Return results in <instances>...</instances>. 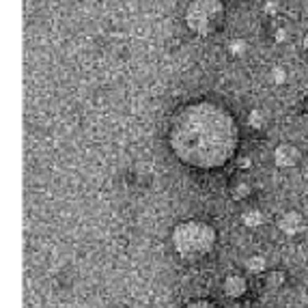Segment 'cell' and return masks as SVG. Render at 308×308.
<instances>
[{"label":"cell","mask_w":308,"mask_h":308,"mask_svg":"<svg viewBox=\"0 0 308 308\" xmlns=\"http://www.w3.org/2000/svg\"><path fill=\"white\" fill-rule=\"evenodd\" d=\"M304 9L308 11V0H304Z\"/></svg>","instance_id":"cell-19"},{"label":"cell","mask_w":308,"mask_h":308,"mask_svg":"<svg viewBox=\"0 0 308 308\" xmlns=\"http://www.w3.org/2000/svg\"><path fill=\"white\" fill-rule=\"evenodd\" d=\"M248 125L252 129H261L265 125V114L261 112V110H252V112L248 114Z\"/></svg>","instance_id":"cell-10"},{"label":"cell","mask_w":308,"mask_h":308,"mask_svg":"<svg viewBox=\"0 0 308 308\" xmlns=\"http://www.w3.org/2000/svg\"><path fill=\"white\" fill-rule=\"evenodd\" d=\"M246 270L252 272V274H261L267 270V261L263 257H259V254H254V257L246 259Z\"/></svg>","instance_id":"cell-7"},{"label":"cell","mask_w":308,"mask_h":308,"mask_svg":"<svg viewBox=\"0 0 308 308\" xmlns=\"http://www.w3.org/2000/svg\"><path fill=\"white\" fill-rule=\"evenodd\" d=\"M276 39H278V41H283V39H285V30H278V35H276Z\"/></svg>","instance_id":"cell-17"},{"label":"cell","mask_w":308,"mask_h":308,"mask_svg":"<svg viewBox=\"0 0 308 308\" xmlns=\"http://www.w3.org/2000/svg\"><path fill=\"white\" fill-rule=\"evenodd\" d=\"M222 17H224V4L220 0H192L186 9L188 28L201 37L211 35Z\"/></svg>","instance_id":"cell-3"},{"label":"cell","mask_w":308,"mask_h":308,"mask_svg":"<svg viewBox=\"0 0 308 308\" xmlns=\"http://www.w3.org/2000/svg\"><path fill=\"white\" fill-rule=\"evenodd\" d=\"M272 82L276 84V87H280V84L287 82V71L283 67H274L272 69Z\"/></svg>","instance_id":"cell-12"},{"label":"cell","mask_w":308,"mask_h":308,"mask_svg":"<svg viewBox=\"0 0 308 308\" xmlns=\"http://www.w3.org/2000/svg\"><path fill=\"white\" fill-rule=\"evenodd\" d=\"M237 123L211 102L190 103L175 116L168 138L175 155L194 168H218L237 149Z\"/></svg>","instance_id":"cell-1"},{"label":"cell","mask_w":308,"mask_h":308,"mask_svg":"<svg viewBox=\"0 0 308 308\" xmlns=\"http://www.w3.org/2000/svg\"><path fill=\"white\" fill-rule=\"evenodd\" d=\"M244 224L248 226V228H257V226H261L263 224V213L259 211V209H250V211H246L244 213Z\"/></svg>","instance_id":"cell-8"},{"label":"cell","mask_w":308,"mask_h":308,"mask_svg":"<svg viewBox=\"0 0 308 308\" xmlns=\"http://www.w3.org/2000/svg\"><path fill=\"white\" fill-rule=\"evenodd\" d=\"M186 308H218V306H213L211 302H205V300H201V302H192V304L186 306Z\"/></svg>","instance_id":"cell-14"},{"label":"cell","mask_w":308,"mask_h":308,"mask_svg":"<svg viewBox=\"0 0 308 308\" xmlns=\"http://www.w3.org/2000/svg\"><path fill=\"white\" fill-rule=\"evenodd\" d=\"M250 192H252V188L248 186V183H237V186L233 188V192H231V196L235 201H244V199H248V196H250Z\"/></svg>","instance_id":"cell-9"},{"label":"cell","mask_w":308,"mask_h":308,"mask_svg":"<svg viewBox=\"0 0 308 308\" xmlns=\"http://www.w3.org/2000/svg\"><path fill=\"white\" fill-rule=\"evenodd\" d=\"M302 45H304V50H306V52H308V35H306V37H304V39H302Z\"/></svg>","instance_id":"cell-18"},{"label":"cell","mask_w":308,"mask_h":308,"mask_svg":"<svg viewBox=\"0 0 308 308\" xmlns=\"http://www.w3.org/2000/svg\"><path fill=\"white\" fill-rule=\"evenodd\" d=\"M173 246L186 259L205 257L215 246V231L207 222H199V220L183 222L173 233Z\"/></svg>","instance_id":"cell-2"},{"label":"cell","mask_w":308,"mask_h":308,"mask_svg":"<svg viewBox=\"0 0 308 308\" xmlns=\"http://www.w3.org/2000/svg\"><path fill=\"white\" fill-rule=\"evenodd\" d=\"M246 280L244 276H237V274H231V276H226L224 280V293L228 298H241L246 293Z\"/></svg>","instance_id":"cell-6"},{"label":"cell","mask_w":308,"mask_h":308,"mask_svg":"<svg viewBox=\"0 0 308 308\" xmlns=\"http://www.w3.org/2000/svg\"><path fill=\"white\" fill-rule=\"evenodd\" d=\"M298 162H300L298 147L285 142V145H278L276 149H274V164H276L278 168H293Z\"/></svg>","instance_id":"cell-4"},{"label":"cell","mask_w":308,"mask_h":308,"mask_svg":"<svg viewBox=\"0 0 308 308\" xmlns=\"http://www.w3.org/2000/svg\"><path fill=\"white\" fill-rule=\"evenodd\" d=\"M278 228L287 235V237H296V235H300V233H302L304 228H306L302 213H298V211H287L285 215H280Z\"/></svg>","instance_id":"cell-5"},{"label":"cell","mask_w":308,"mask_h":308,"mask_svg":"<svg viewBox=\"0 0 308 308\" xmlns=\"http://www.w3.org/2000/svg\"><path fill=\"white\" fill-rule=\"evenodd\" d=\"M265 11H272V13H274V11H276V4H274V2H267V4H265Z\"/></svg>","instance_id":"cell-16"},{"label":"cell","mask_w":308,"mask_h":308,"mask_svg":"<svg viewBox=\"0 0 308 308\" xmlns=\"http://www.w3.org/2000/svg\"><path fill=\"white\" fill-rule=\"evenodd\" d=\"M239 166H241V168H250V166H252V162L248 160V157H241V160H239Z\"/></svg>","instance_id":"cell-15"},{"label":"cell","mask_w":308,"mask_h":308,"mask_svg":"<svg viewBox=\"0 0 308 308\" xmlns=\"http://www.w3.org/2000/svg\"><path fill=\"white\" fill-rule=\"evenodd\" d=\"M228 50H231L233 56H241L248 50V43L244 41V39H235V41H231V45H228Z\"/></svg>","instance_id":"cell-11"},{"label":"cell","mask_w":308,"mask_h":308,"mask_svg":"<svg viewBox=\"0 0 308 308\" xmlns=\"http://www.w3.org/2000/svg\"><path fill=\"white\" fill-rule=\"evenodd\" d=\"M285 283V274L283 272H272L267 276V287H280Z\"/></svg>","instance_id":"cell-13"}]
</instances>
